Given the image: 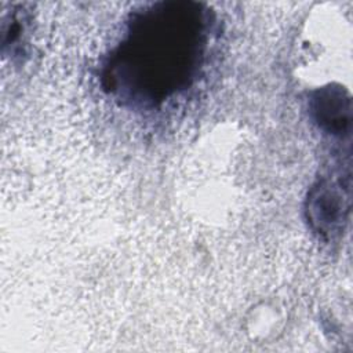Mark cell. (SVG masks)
Instances as JSON below:
<instances>
[{
	"label": "cell",
	"instance_id": "obj_1",
	"mask_svg": "<svg viewBox=\"0 0 353 353\" xmlns=\"http://www.w3.org/2000/svg\"><path fill=\"white\" fill-rule=\"evenodd\" d=\"M207 10L192 1H161L132 17L105 79L125 99L156 103L190 85L203 62Z\"/></svg>",
	"mask_w": 353,
	"mask_h": 353
},
{
	"label": "cell",
	"instance_id": "obj_2",
	"mask_svg": "<svg viewBox=\"0 0 353 353\" xmlns=\"http://www.w3.org/2000/svg\"><path fill=\"white\" fill-rule=\"evenodd\" d=\"M316 121L328 132H341L350 123V101L339 88H323L312 99Z\"/></svg>",
	"mask_w": 353,
	"mask_h": 353
},
{
	"label": "cell",
	"instance_id": "obj_3",
	"mask_svg": "<svg viewBox=\"0 0 353 353\" xmlns=\"http://www.w3.org/2000/svg\"><path fill=\"white\" fill-rule=\"evenodd\" d=\"M309 216L321 232H331L343 219L345 197L332 185L320 183L309 199Z\"/></svg>",
	"mask_w": 353,
	"mask_h": 353
}]
</instances>
